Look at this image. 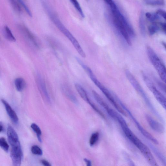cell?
Listing matches in <instances>:
<instances>
[{"label":"cell","mask_w":166,"mask_h":166,"mask_svg":"<svg viewBox=\"0 0 166 166\" xmlns=\"http://www.w3.org/2000/svg\"><path fill=\"white\" fill-rule=\"evenodd\" d=\"M111 12L113 24L116 29L129 46L131 45L130 37H134V31L126 18L120 11L118 7L112 1H106Z\"/></svg>","instance_id":"cell-1"},{"label":"cell","mask_w":166,"mask_h":166,"mask_svg":"<svg viewBox=\"0 0 166 166\" xmlns=\"http://www.w3.org/2000/svg\"><path fill=\"white\" fill-rule=\"evenodd\" d=\"M80 65L84 68L94 84L100 90V91L105 96L107 99L117 110V111L123 116H126L127 115L126 113L117 102L112 92H110L107 88L102 84V83L97 78L90 68L85 65L83 62H82Z\"/></svg>","instance_id":"cell-2"},{"label":"cell","mask_w":166,"mask_h":166,"mask_svg":"<svg viewBox=\"0 0 166 166\" xmlns=\"http://www.w3.org/2000/svg\"><path fill=\"white\" fill-rule=\"evenodd\" d=\"M125 74L131 85L133 86L136 91L141 97L151 112L154 114L159 120L163 122L164 120L162 117L155 109L148 97L147 94L144 91L139 82H138L133 74L129 70H126V71Z\"/></svg>","instance_id":"cell-3"},{"label":"cell","mask_w":166,"mask_h":166,"mask_svg":"<svg viewBox=\"0 0 166 166\" xmlns=\"http://www.w3.org/2000/svg\"><path fill=\"white\" fill-rule=\"evenodd\" d=\"M45 8L47 10L48 15L50 17L52 22L58 28L67 38L70 40L71 42L74 47L76 50L83 58L86 57L85 54L82 49L80 44L77 40L72 35V34L65 27V26L60 21V20L57 15L51 11L49 8V7L46 5H45Z\"/></svg>","instance_id":"cell-4"},{"label":"cell","mask_w":166,"mask_h":166,"mask_svg":"<svg viewBox=\"0 0 166 166\" xmlns=\"http://www.w3.org/2000/svg\"><path fill=\"white\" fill-rule=\"evenodd\" d=\"M122 130L128 139L141 151L148 163L154 160L155 158L149 148L135 135L129 127L124 128Z\"/></svg>","instance_id":"cell-5"},{"label":"cell","mask_w":166,"mask_h":166,"mask_svg":"<svg viewBox=\"0 0 166 166\" xmlns=\"http://www.w3.org/2000/svg\"><path fill=\"white\" fill-rule=\"evenodd\" d=\"M147 51L151 63L154 67L162 81L165 83L166 68L163 62L151 47H147Z\"/></svg>","instance_id":"cell-6"},{"label":"cell","mask_w":166,"mask_h":166,"mask_svg":"<svg viewBox=\"0 0 166 166\" xmlns=\"http://www.w3.org/2000/svg\"><path fill=\"white\" fill-rule=\"evenodd\" d=\"M112 93L117 102L118 103L119 105L124 111H125L126 113H127L131 120L133 121L137 128L138 130H139L142 134L145 137H146L147 139L152 142H154L155 144H159V142L154 137L152 136L142 127L141 125V124L136 119L132 113L130 111L127 107L124 104V103L120 100L118 97L114 93L112 92Z\"/></svg>","instance_id":"cell-7"},{"label":"cell","mask_w":166,"mask_h":166,"mask_svg":"<svg viewBox=\"0 0 166 166\" xmlns=\"http://www.w3.org/2000/svg\"><path fill=\"white\" fill-rule=\"evenodd\" d=\"M143 80L150 90L153 94L155 98L165 109L166 107V98L164 96L157 88L154 82L145 73H142Z\"/></svg>","instance_id":"cell-8"},{"label":"cell","mask_w":166,"mask_h":166,"mask_svg":"<svg viewBox=\"0 0 166 166\" xmlns=\"http://www.w3.org/2000/svg\"><path fill=\"white\" fill-rule=\"evenodd\" d=\"M11 157L13 166H20L23 158V153L20 142L11 145Z\"/></svg>","instance_id":"cell-9"},{"label":"cell","mask_w":166,"mask_h":166,"mask_svg":"<svg viewBox=\"0 0 166 166\" xmlns=\"http://www.w3.org/2000/svg\"><path fill=\"white\" fill-rule=\"evenodd\" d=\"M37 82L39 91L43 99L48 103L51 102L50 96L46 87L45 81L40 75L37 76Z\"/></svg>","instance_id":"cell-10"},{"label":"cell","mask_w":166,"mask_h":166,"mask_svg":"<svg viewBox=\"0 0 166 166\" xmlns=\"http://www.w3.org/2000/svg\"><path fill=\"white\" fill-rule=\"evenodd\" d=\"M145 117L151 129L159 133L162 134L164 133V128L162 124L155 120L149 114H146Z\"/></svg>","instance_id":"cell-11"},{"label":"cell","mask_w":166,"mask_h":166,"mask_svg":"<svg viewBox=\"0 0 166 166\" xmlns=\"http://www.w3.org/2000/svg\"><path fill=\"white\" fill-rule=\"evenodd\" d=\"M75 86L76 90L81 97L92 108H94L95 106V105L89 99L88 94L84 88L78 84H75Z\"/></svg>","instance_id":"cell-12"},{"label":"cell","mask_w":166,"mask_h":166,"mask_svg":"<svg viewBox=\"0 0 166 166\" xmlns=\"http://www.w3.org/2000/svg\"><path fill=\"white\" fill-rule=\"evenodd\" d=\"M61 90L62 93L66 96L69 100L73 103L77 104L78 100L73 93L71 88L66 84H64L61 86Z\"/></svg>","instance_id":"cell-13"},{"label":"cell","mask_w":166,"mask_h":166,"mask_svg":"<svg viewBox=\"0 0 166 166\" xmlns=\"http://www.w3.org/2000/svg\"><path fill=\"white\" fill-rule=\"evenodd\" d=\"M2 102L6 109L10 118L11 120L15 124H17L18 121V117L15 112L12 108L9 103L3 99L1 100Z\"/></svg>","instance_id":"cell-14"},{"label":"cell","mask_w":166,"mask_h":166,"mask_svg":"<svg viewBox=\"0 0 166 166\" xmlns=\"http://www.w3.org/2000/svg\"><path fill=\"white\" fill-rule=\"evenodd\" d=\"M7 135L10 145L20 142L16 131L11 125H9L8 126L7 130Z\"/></svg>","instance_id":"cell-15"},{"label":"cell","mask_w":166,"mask_h":166,"mask_svg":"<svg viewBox=\"0 0 166 166\" xmlns=\"http://www.w3.org/2000/svg\"><path fill=\"white\" fill-rule=\"evenodd\" d=\"M15 83L16 89L19 92L22 91L26 87L25 81L22 78L16 79L15 80Z\"/></svg>","instance_id":"cell-16"},{"label":"cell","mask_w":166,"mask_h":166,"mask_svg":"<svg viewBox=\"0 0 166 166\" xmlns=\"http://www.w3.org/2000/svg\"><path fill=\"white\" fill-rule=\"evenodd\" d=\"M3 33L5 38L9 41L15 42L16 39L14 36L9 27L7 26H5L3 29Z\"/></svg>","instance_id":"cell-17"},{"label":"cell","mask_w":166,"mask_h":166,"mask_svg":"<svg viewBox=\"0 0 166 166\" xmlns=\"http://www.w3.org/2000/svg\"><path fill=\"white\" fill-rule=\"evenodd\" d=\"M139 26L141 33L142 35L144 36L146 33V30H145V27L144 19V14L143 11H142L140 15L139 18Z\"/></svg>","instance_id":"cell-18"},{"label":"cell","mask_w":166,"mask_h":166,"mask_svg":"<svg viewBox=\"0 0 166 166\" xmlns=\"http://www.w3.org/2000/svg\"><path fill=\"white\" fill-rule=\"evenodd\" d=\"M150 146L152 150L154 151V153L156 155V156L159 159V160L161 161L162 163L165 166L166 160L165 158L163 155L161 153V152L158 150L155 147L153 146V145L150 144Z\"/></svg>","instance_id":"cell-19"},{"label":"cell","mask_w":166,"mask_h":166,"mask_svg":"<svg viewBox=\"0 0 166 166\" xmlns=\"http://www.w3.org/2000/svg\"><path fill=\"white\" fill-rule=\"evenodd\" d=\"M146 18L148 19L152 23H155L158 20H159L160 17L156 13H151L147 12L145 14Z\"/></svg>","instance_id":"cell-20"},{"label":"cell","mask_w":166,"mask_h":166,"mask_svg":"<svg viewBox=\"0 0 166 166\" xmlns=\"http://www.w3.org/2000/svg\"><path fill=\"white\" fill-rule=\"evenodd\" d=\"M31 128L35 132L37 135L38 141L40 142H42V140L41 136L42 135L41 130L39 127L35 123H32L31 126Z\"/></svg>","instance_id":"cell-21"},{"label":"cell","mask_w":166,"mask_h":166,"mask_svg":"<svg viewBox=\"0 0 166 166\" xmlns=\"http://www.w3.org/2000/svg\"><path fill=\"white\" fill-rule=\"evenodd\" d=\"M160 29V27L156 23H153L149 26L148 30L151 35H153Z\"/></svg>","instance_id":"cell-22"},{"label":"cell","mask_w":166,"mask_h":166,"mask_svg":"<svg viewBox=\"0 0 166 166\" xmlns=\"http://www.w3.org/2000/svg\"><path fill=\"white\" fill-rule=\"evenodd\" d=\"M0 147L4 151L8 153L9 149V146L4 137H0Z\"/></svg>","instance_id":"cell-23"},{"label":"cell","mask_w":166,"mask_h":166,"mask_svg":"<svg viewBox=\"0 0 166 166\" xmlns=\"http://www.w3.org/2000/svg\"><path fill=\"white\" fill-rule=\"evenodd\" d=\"M99 134L98 132L93 133L91 135L90 140V144L91 146L94 145L98 141Z\"/></svg>","instance_id":"cell-24"},{"label":"cell","mask_w":166,"mask_h":166,"mask_svg":"<svg viewBox=\"0 0 166 166\" xmlns=\"http://www.w3.org/2000/svg\"><path fill=\"white\" fill-rule=\"evenodd\" d=\"M71 2L74 5L76 9L78 11L81 16L82 18H84L85 17L84 13L83 12L78 2L77 1H76V0H72V1H71Z\"/></svg>","instance_id":"cell-25"},{"label":"cell","mask_w":166,"mask_h":166,"mask_svg":"<svg viewBox=\"0 0 166 166\" xmlns=\"http://www.w3.org/2000/svg\"><path fill=\"white\" fill-rule=\"evenodd\" d=\"M32 153L35 155H41L43 154V152L41 149L37 145H34L31 149Z\"/></svg>","instance_id":"cell-26"},{"label":"cell","mask_w":166,"mask_h":166,"mask_svg":"<svg viewBox=\"0 0 166 166\" xmlns=\"http://www.w3.org/2000/svg\"><path fill=\"white\" fill-rule=\"evenodd\" d=\"M10 2L13 8L16 12L19 13L22 12V8H21L20 5L18 3L17 1H11Z\"/></svg>","instance_id":"cell-27"},{"label":"cell","mask_w":166,"mask_h":166,"mask_svg":"<svg viewBox=\"0 0 166 166\" xmlns=\"http://www.w3.org/2000/svg\"><path fill=\"white\" fill-rule=\"evenodd\" d=\"M145 2L146 4L152 5H163L165 2L164 1H146Z\"/></svg>","instance_id":"cell-28"},{"label":"cell","mask_w":166,"mask_h":166,"mask_svg":"<svg viewBox=\"0 0 166 166\" xmlns=\"http://www.w3.org/2000/svg\"><path fill=\"white\" fill-rule=\"evenodd\" d=\"M18 2H19V3L20 4H21L22 6L24 7V9L26 11L28 14L30 16L32 17V15L31 11H30L29 8H28V7L26 5L24 2L22 1H18Z\"/></svg>","instance_id":"cell-29"},{"label":"cell","mask_w":166,"mask_h":166,"mask_svg":"<svg viewBox=\"0 0 166 166\" xmlns=\"http://www.w3.org/2000/svg\"><path fill=\"white\" fill-rule=\"evenodd\" d=\"M156 13L159 16H161L163 17L165 20L166 19V12L165 11L162 9H159L158 10Z\"/></svg>","instance_id":"cell-30"},{"label":"cell","mask_w":166,"mask_h":166,"mask_svg":"<svg viewBox=\"0 0 166 166\" xmlns=\"http://www.w3.org/2000/svg\"><path fill=\"white\" fill-rule=\"evenodd\" d=\"M41 162L44 166H52L49 162L45 160H41Z\"/></svg>","instance_id":"cell-31"},{"label":"cell","mask_w":166,"mask_h":166,"mask_svg":"<svg viewBox=\"0 0 166 166\" xmlns=\"http://www.w3.org/2000/svg\"><path fill=\"white\" fill-rule=\"evenodd\" d=\"M160 25L162 29L165 33L166 32V24L165 23L161 22L160 23Z\"/></svg>","instance_id":"cell-32"},{"label":"cell","mask_w":166,"mask_h":166,"mask_svg":"<svg viewBox=\"0 0 166 166\" xmlns=\"http://www.w3.org/2000/svg\"><path fill=\"white\" fill-rule=\"evenodd\" d=\"M84 161L86 163L87 166H92V162L91 160L85 158L84 159Z\"/></svg>","instance_id":"cell-33"},{"label":"cell","mask_w":166,"mask_h":166,"mask_svg":"<svg viewBox=\"0 0 166 166\" xmlns=\"http://www.w3.org/2000/svg\"><path fill=\"white\" fill-rule=\"evenodd\" d=\"M128 161L130 166H135L133 162L129 158H127Z\"/></svg>","instance_id":"cell-34"},{"label":"cell","mask_w":166,"mask_h":166,"mask_svg":"<svg viewBox=\"0 0 166 166\" xmlns=\"http://www.w3.org/2000/svg\"><path fill=\"white\" fill-rule=\"evenodd\" d=\"M4 128L2 123L0 122V133H1L4 131Z\"/></svg>","instance_id":"cell-35"}]
</instances>
